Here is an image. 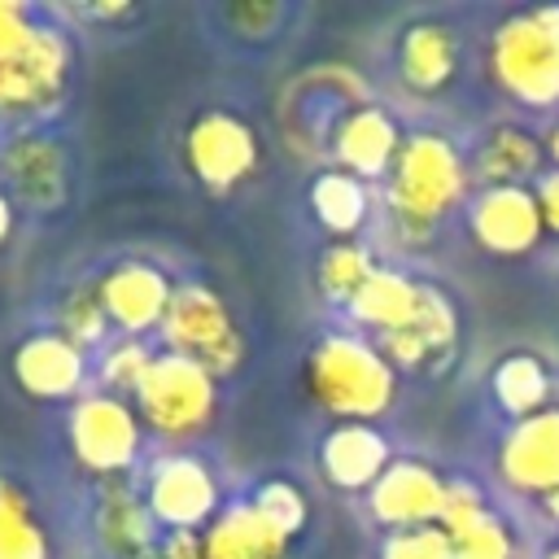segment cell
<instances>
[{
	"label": "cell",
	"mask_w": 559,
	"mask_h": 559,
	"mask_svg": "<svg viewBox=\"0 0 559 559\" xmlns=\"http://www.w3.org/2000/svg\"><path fill=\"white\" fill-rule=\"evenodd\" d=\"M288 546L293 537H284L249 498L223 507L201 528L205 559H288Z\"/></svg>",
	"instance_id": "18"
},
{
	"label": "cell",
	"mask_w": 559,
	"mask_h": 559,
	"mask_svg": "<svg viewBox=\"0 0 559 559\" xmlns=\"http://www.w3.org/2000/svg\"><path fill=\"white\" fill-rule=\"evenodd\" d=\"M105 328H109V319H105V306H100V297H96V284H92V288H74V293L61 301V336L74 341L79 349L96 345V341L105 336Z\"/></svg>",
	"instance_id": "30"
},
{
	"label": "cell",
	"mask_w": 559,
	"mask_h": 559,
	"mask_svg": "<svg viewBox=\"0 0 559 559\" xmlns=\"http://www.w3.org/2000/svg\"><path fill=\"white\" fill-rule=\"evenodd\" d=\"M467 227L476 245L498 258L528 253L546 231L533 188H480L467 205Z\"/></svg>",
	"instance_id": "14"
},
{
	"label": "cell",
	"mask_w": 559,
	"mask_h": 559,
	"mask_svg": "<svg viewBox=\"0 0 559 559\" xmlns=\"http://www.w3.org/2000/svg\"><path fill=\"white\" fill-rule=\"evenodd\" d=\"M472 179L480 188H533L542 179V140L515 122L489 127L472 157Z\"/></svg>",
	"instance_id": "19"
},
{
	"label": "cell",
	"mask_w": 559,
	"mask_h": 559,
	"mask_svg": "<svg viewBox=\"0 0 559 559\" xmlns=\"http://www.w3.org/2000/svg\"><path fill=\"white\" fill-rule=\"evenodd\" d=\"M393 454L376 424H336L319 441V472L332 489L362 493L389 472Z\"/></svg>",
	"instance_id": "17"
},
{
	"label": "cell",
	"mask_w": 559,
	"mask_h": 559,
	"mask_svg": "<svg viewBox=\"0 0 559 559\" xmlns=\"http://www.w3.org/2000/svg\"><path fill=\"white\" fill-rule=\"evenodd\" d=\"M511 555L515 542L493 511H485L480 520H472L463 533L450 537V559H511Z\"/></svg>",
	"instance_id": "28"
},
{
	"label": "cell",
	"mask_w": 559,
	"mask_h": 559,
	"mask_svg": "<svg viewBox=\"0 0 559 559\" xmlns=\"http://www.w3.org/2000/svg\"><path fill=\"white\" fill-rule=\"evenodd\" d=\"M419 301H424V284H415L411 275L402 271H384L376 266V275L362 284V293L349 301V314L358 323H367L376 336H389V332H402L415 323L419 314Z\"/></svg>",
	"instance_id": "22"
},
{
	"label": "cell",
	"mask_w": 559,
	"mask_h": 559,
	"mask_svg": "<svg viewBox=\"0 0 559 559\" xmlns=\"http://www.w3.org/2000/svg\"><path fill=\"white\" fill-rule=\"evenodd\" d=\"M445 489L450 480L419 463V459H393L389 472L367 489V511L376 524L393 528H424V524H441L445 511Z\"/></svg>",
	"instance_id": "11"
},
{
	"label": "cell",
	"mask_w": 559,
	"mask_h": 559,
	"mask_svg": "<svg viewBox=\"0 0 559 559\" xmlns=\"http://www.w3.org/2000/svg\"><path fill=\"white\" fill-rule=\"evenodd\" d=\"M493 397L511 419H528L537 411H546L550 397V371L537 354H507L493 367Z\"/></svg>",
	"instance_id": "23"
},
{
	"label": "cell",
	"mask_w": 559,
	"mask_h": 559,
	"mask_svg": "<svg viewBox=\"0 0 559 559\" xmlns=\"http://www.w3.org/2000/svg\"><path fill=\"white\" fill-rule=\"evenodd\" d=\"M533 197H537V210H542V227L559 236V170H542V179L533 183Z\"/></svg>",
	"instance_id": "34"
},
{
	"label": "cell",
	"mask_w": 559,
	"mask_h": 559,
	"mask_svg": "<svg viewBox=\"0 0 559 559\" xmlns=\"http://www.w3.org/2000/svg\"><path fill=\"white\" fill-rule=\"evenodd\" d=\"M74 48L57 26L35 22L26 4L0 0V114L57 109L70 87Z\"/></svg>",
	"instance_id": "1"
},
{
	"label": "cell",
	"mask_w": 559,
	"mask_h": 559,
	"mask_svg": "<svg viewBox=\"0 0 559 559\" xmlns=\"http://www.w3.org/2000/svg\"><path fill=\"white\" fill-rule=\"evenodd\" d=\"M144 502L166 533H201L218 507V480L197 454H166L148 467Z\"/></svg>",
	"instance_id": "9"
},
{
	"label": "cell",
	"mask_w": 559,
	"mask_h": 559,
	"mask_svg": "<svg viewBox=\"0 0 559 559\" xmlns=\"http://www.w3.org/2000/svg\"><path fill=\"white\" fill-rule=\"evenodd\" d=\"M13 210H17V205H13V201H9V192L0 188V245H4L9 236H13V218H17Z\"/></svg>",
	"instance_id": "35"
},
{
	"label": "cell",
	"mask_w": 559,
	"mask_h": 559,
	"mask_svg": "<svg viewBox=\"0 0 559 559\" xmlns=\"http://www.w3.org/2000/svg\"><path fill=\"white\" fill-rule=\"evenodd\" d=\"M402 131L393 122V114H384L380 105H358L349 109L336 131H332V148H336V162L345 175L371 183V179H389L393 162H397V148H402Z\"/></svg>",
	"instance_id": "16"
},
{
	"label": "cell",
	"mask_w": 559,
	"mask_h": 559,
	"mask_svg": "<svg viewBox=\"0 0 559 559\" xmlns=\"http://www.w3.org/2000/svg\"><path fill=\"white\" fill-rule=\"evenodd\" d=\"M0 559H52L48 533L26 489L9 476H0Z\"/></svg>",
	"instance_id": "24"
},
{
	"label": "cell",
	"mask_w": 559,
	"mask_h": 559,
	"mask_svg": "<svg viewBox=\"0 0 559 559\" xmlns=\"http://www.w3.org/2000/svg\"><path fill=\"white\" fill-rule=\"evenodd\" d=\"M489 79L528 109L559 105V4L520 9L489 35Z\"/></svg>",
	"instance_id": "4"
},
{
	"label": "cell",
	"mask_w": 559,
	"mask_h": 559,
	"mask_svg": "<svg viewBox=\"0 0 559 559\" xmlns=\"http://www.w3.org/2000/svg\"><path fill=\"white\" fill-rule=\"evenodd\" d=\"M96 297L105 306V319L122 336H140L148 328H162L175 284L153 262H118L96 280Z\"/></svg>",
	"instance_id": "13"
},
{
	"label": "cell",
	"mask_w": 559,
	"mask_h": 559,
	"mask_svg": "<svg viewBox=\"0 0 559 559\" xmlns=\"http://www.w3.org/2000/svg\"><path fill=\"white\" fill-rule=\"evenodd\" d=\"M148 362H153V349H148L140 336H118V341L105 349V358H100V380H105V389H109L114 397L135 393L140 380H144V371H148Z\"/></svg>",
	"instance_id": "27"
},
{
	"label": "cell",
	"mask_w": 559,
	"mask_h": 559,
	"mask_svg": "<svg viewBox=\"0 0 559 559\" xmlns=\"http://www.w3.org/2000/svg\"><path fill=\"white\" fill-rule=\"evenodd\" d=\"M284 537H297L301 528H306V515H310V507H306V498H301V489L297 485H288V480H262L258 489H253V498H249Z\"/></svg>",
	"instance_id": "29"
},
{
	"label": "cell",
	"mask_w": 559,
	"mask_h": 559,
	"mask_svg": "<svg viewBox=\"0 0 559 559\" xmlns=\"http://www.w3.org/2000/svg\"><path fill=\"white\" fill-rule=\"evenodd\" d=\"M546 559H559V546H550V555H546Z\"/></svg>",
	"instance_id": "37"
},
{
	"label": "cell",
	"mask_w": 559,
	"mask_h": 559,
	"mask_svg": "<svg viewBox=\"0 0 559 559\" xmlns=\"http://www.w3.org/2000/svg\"><path fill=\"white\" fill-rule=\"evenodd\" d=\"M135 397V415L157 437H197L218 415V380L179 354H153Z\"/></svg>",
	"instance_id": "6"
},
{
	"label": "cell",
	"mask_w": 559,
	"mask_h": 559,
	"mask_svg": "<svg viewBox=\"0 0 559 559\" xmlns=\"http://www.w3.org/2000/svg\"><path fill=\"white\" fill-rule=\"evenodd\" d=\"M459 35L445 22H415L402 31L397 44V74L415 92H441L459 74Z\"/></svg>",
	"instance_id": "21"
},
{
	"label": "cell",
	"mask_w": 559,
	"mask_h": 559,
	"mask_svg": "<svg viewBox=\"0 0 559 559\" xmlns=\"http://www.w3.org/2000/svg\"><path fill=\"white\" fill-rule=\"evenodd\" d=\"M472 166L454 148L450 135L441 131H411L397 148V162L384 179V201L389 214L397 218L402 231L428 236L467 192Z\"/></svg>",
	"instance_id": "2"
},
{
	"label": "cell",
	"mask_w": 559,
	"mask_h": 559,
	"mask_svg": "<svg viewBox=\"0 0 559 559\" xmlns=\"http://www.w3.org/2000/svg\"><path fill=\"white\" fill-rule=\"evenodd\" d=\"M498 476L515 493L550 498L559 493V411L546 406L528 419H515L498 441Z\"/></svg>",
	"instance_id": "12"
},
{
	"label": "cell",
	"mask_w": 559,
	"mask_h": 559,
	"mask_svg": "<svg viewBox=\"0 0 559 559\" xmlns=\"http://www.w3.org/2000/svg\"><path fill=\"white\" fill-rule=\"evenodd\" d=\"M157 332L166 341V354L192 358L214 380L231 376L245 358V332H240L231 306L210 284H197V280L175 288L170 310H166Z\"/></svg>",
	"instance_id": "5"
},
{
	"label": "cell",
	"mask_w": 559,
	"mask_h": 559,
	"mask_svg": "<svg viewBox=\"0 0 559 559\" xmlns=\"http://www.w3.org/2000/svg\"><path fill=\"white\" fill-rule=\"evenodd\" d=\"M371 275H376V258H371V249L358 245V240L328 245L323 258H319V288H323L328 301L349 306V301L362 293V284H367Z\"/></svg>",
	"instance_id": "26"
},
{
	"label": "cell",
	"mask_w": 559,
	"mask_h": 559,
	"mask_svg": "<svg viewBox=\"0 0 559 559\" xmlns=\"http://www.w3.org/2000/svg\"><path fill=\"white\" fill-rule=\"evenodd\" d=\"M13 380L22 393L39 402H61L79 397L87 380V354L66 341L61 332H35L13 349Z\"/></svg>",
	"instance_id": "15"
},
{
	"label": "cell",
	"mask_w": 559,
	"mask_h": 559,
	"mask_svg": "<svg viewBox=\"0 0 559 559\" xmlns=\"http://www.w3.org/2000/svg\"><path fill=\"white\" fill-rule=\"evenodd\" d=\"M380 559H450V533L441 524L393 528L380 546Z\"/></svg>",
	"instance_id": "31"
},
{
	"label": "cell",
	"mask_w": 559,
	"mask_h": 559,
	"mask_svg": "<svg viewBox=\"0 0 559 559\" xmlns=\"http://www.w3.org/2000/svg\"><path fill=\"white\" fill-rule=\"evenodd\" d=\"M0 188L9 192L13 205L31 214H52L70 197V162L66 148L52 135L26 131L4 140L0 148Z\"/></svg>",
	"instance_id": "10"
},
{
	"label": "cell",
	"mask_w": 559,
	"mask_h": 559,
	"mask_svg": "<svg viewBox=\"0 0 559 559\" xmlns=\"http://www.w3.org/2000/svg\"><path fill=\"white\" fill-rule=\"evenodd\" d=\"M485 511H489V507H485V498H480L476 485L450 480V489H445V511H441V528L454 537V533H463L472 520H480Z\"/></svg>",
	"instance_id": "32"
},
{
	"label": "cell",
	"mask_w": 559,
	"mask_h": 559,
	"mask_svg": "<svg viewBox=\"0 0 559 559\" xmlns=\"http://www.w3.org/2000/svg\"><path fill=\"white\" fill-rule=\"evenodd\" d=\"M92 520H96V542L105 546L109 559H140L162 537L148 502L127 485H105Z\"/></svg>",
	"instance_id": "20"
},
{
	"label": "cell",
	"mask_w": 559,
	"mask_h": 559,
	"mask_svg": "<svg viewBox=\"0 0 559 559\" xmlns=\"http://www.w3.org/2000/svg\"><path fill=\"white\" fill-rule=\"evenodd\" d=\"M183 157H188V170L197 175V183H205L210 192H231L245 179H253L262 148H258L253 127L240 114L205 109L183 131Z\"/></svg>",
	"instance_id": "7"
},
{
	"label": "cell",
	"mask_w": 559,
	"mask_h": 559,
	"mask_svg": "<svg viewBox=\"0 0 559 559\" xmlns=\"http://www.w3.org/2000/svg\"><path fill=\"white\" fill-rule=\"evenodd\" d=\"M306 389L323 411L341 415L345 424H371L393 406L397 371L371 341L332 332L306 354Z\"/></svg>",
	"instance_id": "3"
},
{
	"label": "cell",
	"mask_w": 559,
	"mask_h": 559,
	"mask_svg": "<svg viewBox=\"0 0 559 559\" xmlns=\"http://www.w3.org/2000/svg\"><path fill=\"white\" fill-rule=\"evenodd\" d=\"M310 210L332 236H354L367 223V183L345 170H328L310 183Z\"/></svg>",
	"instance_id": "25"
},
{
	"label": "cell",
	"mask_w": 559,
	"mask_h": 559,
	"mask_svg": "<svg viewBox=\"0 0 559 559\" xmlns=\"http://www.w3.org/2000/svg\"><path fill=\"white\" fill-rule=\"evenodd\" d=\"M546 153H550V157H555V170H559V127H555V131H550V144H546Z\"/></svg>",
	"instance_id": "36"
},
{
	"label": "cell",
	"mask_w": 559,
	"mask_h": 559,
	"mask_svg": "<svg viewBox=\"0 0 559 559\" xmlns=\"http://www.w3.org/2000/svg\"><path fill=\"white\" fill-rule=\"evenodd\" d=\"M140 559H205L201 550V533H162L157 546Z\"/></svg>",
	"instance_id": "33"
},
{
	"label": "cell",
	"mask_w": 559,
	"mask_h": 559,
	"mask_svg": "<svg viewBox=\"0 0 559 559\" xmlns=\"http://www.w3.org/2000/svg\"><path fill=\"white\" fill-rule=\"evenodd\" d=\"M70 450L92 476H118L140 454V415L127 397L87 393L70 411Z\"/></svg>",
	"instance_id": "8"
}]
</instances>
